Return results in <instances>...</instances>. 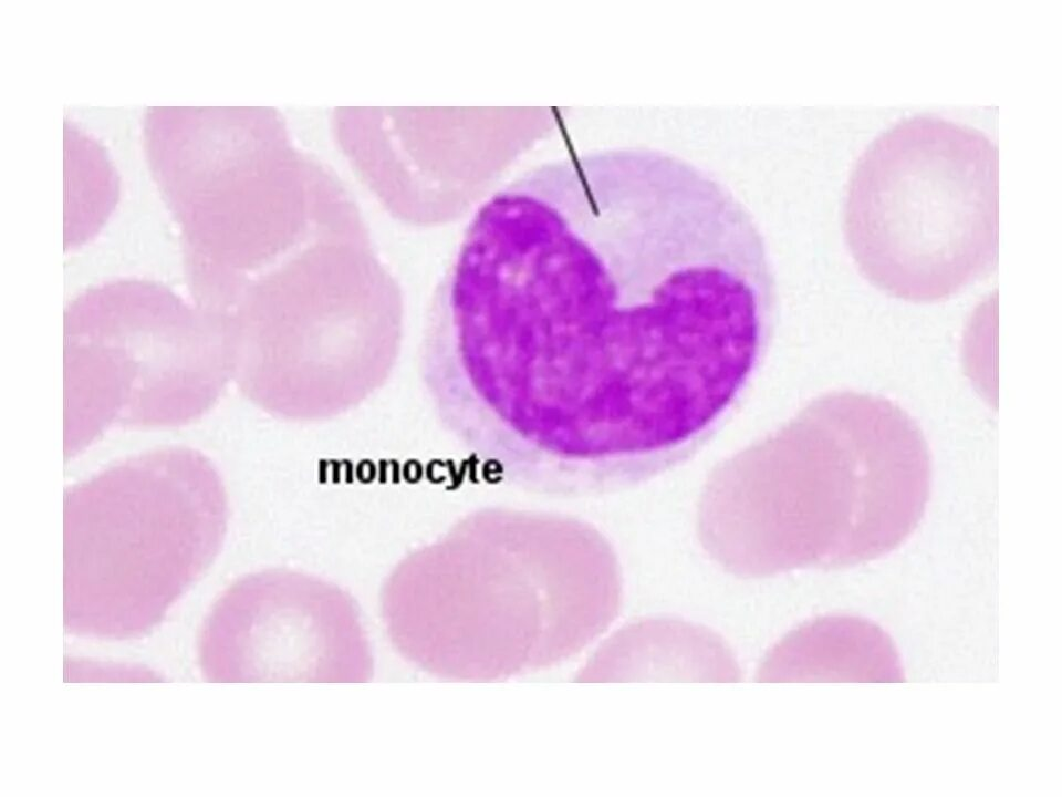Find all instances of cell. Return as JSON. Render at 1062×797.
Wrapping results in <instances>:
<instances>
[{
  "mask_svg": "<svg viewBox=\"0 0 1062 797\" xmlns=\"http://www.w3.org/2000/svg\"><path fill=\"white\" fill-rule=\"evenodd\" d=\"M561 539L461 524L402 560L381 598L395 648L440 676L493 680L560 662L613 622L615 557L592 530Z\"/></svg>",
  "mask_w": 1062,
  "mask_h": 797,
  "instance_id": "cell-2",
  "label": "cell"
},
{
  "mask_svg": "<svg viewBox=\"0 0 1062 797\" xmlns=\"http://www.w3.org/2000/svg\"><path fill=\"white\" fill-rule=\"evenodd\" d=\"M844 234L863 276L915 302L988 273L999 247V151L981 130L934 113L899 118L855 161Z\"/></svg>",
  "mask_w": 1062,
  "mask_h": 797,
  "instance_id": "cell-3",
  "label": "cell"
},
{
  "mask_svg": "<svg viewBox=\"0 0 1062 797\" xmlns=\"http://www.w3.org/2000/svg\"><path fill=\"white\" fill-rule=\"evenodd\" d=\"M747 209L695 165L615 147L541 164L476 213L433 302L468 406L537 452L634 462L708 429L770 334Z\"/></svg>",
  "mask_w": 1062,
  "mask_h": 797,
  "instance_id": "cell-1",
  "label": "cell"
},
{
  "mask_svg": "<svg viewBox=\"0 0 1062 797\" xmlns=\"http://www.w3.org/2000/svg\"><path fill=\"white\" fill-rule=\"evenodd\" d=\"M207 660L217 681L367 682L374 666L357 604L301 571L254 572L218 600Z\"/></svg>",
  "mask_w": 1062,
  "mask_h": 797,
  "instance_id": "cell-6",
  "label": "cell"
},
{
  "mask_svg": "<svg viewBox=\"0 0 1062 797\" xmlns=\"http://www.w3.org/2000/svg\"><path fill=\"white\" fill-rule=\"evenodd\" d=\"M930 478L927 442L905 410L879 395L836 392L788 424L772 491L812 567H834L900 545L925 514Z\"/></svg>",
  "mask_w": 1062,
  "mask_h": 797,
  "instance_id": "cell-4",
  "label": "cell"
},
{
  "mask_svg": "<svg viewBox=\"0 0 1062 797\" xmlns=\"http://www.w3.org/2000/svg\"><path fill=\"white\" fill-rule=\"evenodd\" d=\"M606 674L624 680L673 681L740 680V669L723 641L714 632L676 620H652L626 628L603 653Z\"/></svg>",
  "mask_w": 1062,
  "mask_h": 797,
  "instance_id": "cell-7",
  "label": "cell"
},
{
  "mask_svg": "<svg viewBox=\"0 0 1062 797\" xmlns=\"http://www.w3.org/2000/svg\"><path fill=\"white\" fill-rule=\"evenodd\" d=\"M63 520L72 602L155 607L215 557L228 499L209 459L167 448L72 488Z\"/></svg>",
  "mask_w": 1062,
  "mask_h": 797,
  "instance_id": "cell-5",
  "label": "cell"
}]
</instances>
